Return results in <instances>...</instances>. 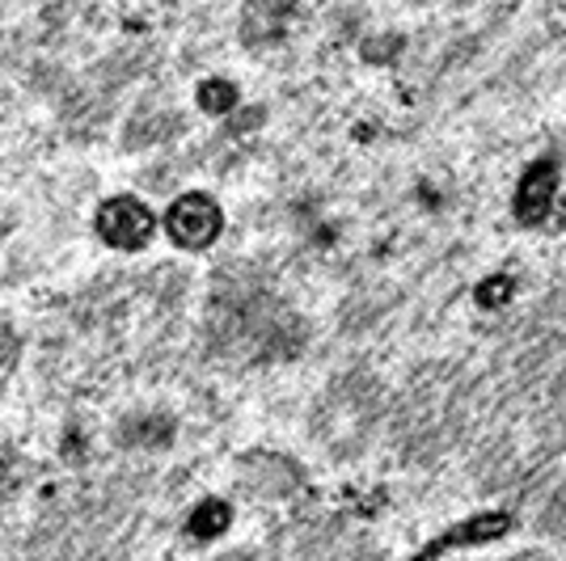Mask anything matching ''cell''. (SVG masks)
<instances>
[{"mask_svg":"<svg viewBox=\"0 0 566 561\" xmlns=\"http://www.w3.org/2000/svg\"><path fill=\"white\" fill-rule=\"evenodd\" d=\"M512 528H516V515L512 511H478L470 519L444 528L440 537H431L419 553H410L406 561H440L449 558V553H461V549H482V544H495V540L512 537Z\"/></svg>","mask_w":566,"mask_h":561,"instance_id":"obj_1","label":"cell"},{"mask_svg":"<svg viewBox=\"0 0 566 561\" xmlns=\"http://www.w3.org/2000/svg\"><path fill=\"white\" fill-rule=\"evenodd\" d=\"M224 229V211L208 194H182L174 199L166 211V233L182 245V250H208Z\"/></svg>","mask_w":566,"mask_h":561,"instance_id":"obj_2","label":"cell"},{"mask_svg":"<svg viewBox=\"0 0 566 561\" xmlns=\"http://www.w3.org/2000/svg\"><path fill=\"white\" fill-rule=\"evenodd\" d=\"M153 229H157V220L140 199H111L97 211V233L115 250H140V245H148Z\"/></svg>","mask_w":566,"mask_h":561,"instance_id":"obj_3","label":"cell"},{"mask_svg":"<svg viewBox=\"0 0 566 561\" xmlns=\"http://www.w3.org/2000/svg\"><path fill=\"white\" fill-rule=\"evenodd\" d=\"M554 199H558V165L533 161L524 173H520V182H516V199H512L516 220L524 224V229H537V224L549 220Z\"/></svg>","mask_w":566,"mask_h":561,"instance_id":"obj_4","label":"cell"},{"mask_svg":"<svg viewBox=\"0 0 566 561\" xmlns=\"http://www.w3.org/2000/svg\"><path fill=\"white\" fill-rule=\"evenodd\" d=\"M229 523H233V511H229V502H220V498H208V502H199L187 519V532L195 540H216L229 532Z\"/></svg>","mask_w":566,"mask_h":561,"instance_id":"obj_5","label":"cell"},{"mask_svg":"<svg viewBox=\"0 0 566 561\" xmlns=\"http://www.w3.org/2000/svg\"><path fill=\"white\" fill-rule=\"evenodd\" d=\"M199 106H203L208 115H224V110L237 106V89L229 81H203V85H199Z\"/></svg>","mask_w":566,"mask_h":561,"instance_id":"obj_6","label":"cell"},{"mask_svg":"<svg viewBox=\"0 0 566 561\" xmlns=\"http://www.w3.org/2000/svg\"><path fill=\"white\" fill-rule=\"evenodd\" d=\"M512 292H516V283L507 279V275H491V279H482L478 283V305L482 308H499V305H507L512 300Z\"/></svg>","mask_w":566,"mask_h":561,"instance_id":"obj_7","label":"cell"}]
</instances>
